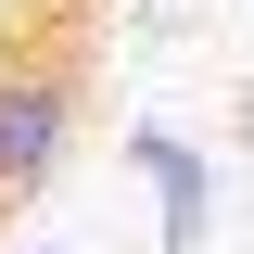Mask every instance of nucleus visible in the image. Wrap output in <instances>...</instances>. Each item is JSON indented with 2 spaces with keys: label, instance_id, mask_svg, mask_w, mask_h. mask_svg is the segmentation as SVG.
I'll return each mask as SVG.
<instances>
[{
  "label": "nucleus",
  "instance_id": "1",
  "mask_svg": "<svg viewBox=\"0 0 254 254\" xmlns=\"http://www.w3.org/2000/svg\"><path fill=\"white\" fill-rule=\"evenodd\" d=\"M102 26H115V0H0V254L76 165V127L102 89Z\"/></svg>",
  "mask_w": 254,
  "mask_h": 254
}]
</instances>
